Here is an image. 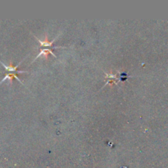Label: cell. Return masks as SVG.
Masks as SVG:
<instances>
[{
  "label": "cell",
  "mask_w": 168,
  "mask_h": 168,
  "mask_svg": "<svg viewBox=\"0 0 168 168\" xmlns=\"http://www.w3.org/2000/svg\"><path fill=\"white\" fill-rule=\"evenodd\" d=\"M21 63H19L17 66H16V67H12V64H10V66H6L3 64V66H4V67L6 68V69L8 71V72H16V69H17L18 67H19V66H20Z\"/></svg>",
  "instance_id": "3957f363"
},
{
  "label": "cell",
  "mask_w": 168,
  "mask_h": 168,
  "mask_svg": "<svg viewBox=\"0 0 168 168\" xmlns=\"http://www.w3.org/2000/svg\"><path fill=\"white\" fill-rule=\"evenodd\" d=\"M49 54H52L53 56H54L55 58H56V55L53 53V51H52V49H42L41 50L40 53L38 54V55L36 56L35 58V60L37 58H38L39 57H40V56H44V58L46 59H48V58H49Z\"/></svg>",
  "instance_id": "7a4b0ae2"
},
{
  "label": "cell",
  "mask_w": 168,
  "mask_h": 168,
  "mask_svg": "<svg viewBox=\"0 0 168 168\" xmlns=\"http://www.w3.org/2000/svg\"><path fill=\"white\" fill-rule=\"evenodd\" d=\"M58 37V35H57L52 41L48 40V35H45L44 40H39L37 37H35V39L37 40V41L40 44V45L42 47H51V46H53V44L55 42V40H56Z\"/></svg>",
  "instance_id": "6da1fadb"
}]
</instances>
